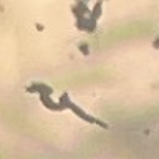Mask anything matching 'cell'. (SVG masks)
Listing matches in <instances>:
<instances>
[{
  "instance_id": "obj_1",
  "label": "cell",
  "mask_w": 159,
  "mask_h": 159,
  "mask_svg": "<svg viewBox=\"0 0 159 159\" xmlns=\"http://www.w3.org/2000/svg\"><path fill=\"white\" fill-rule=\"evenodd\" d=\"M60 106H61L63 109H70V111H73L78 118H81L83 121H86V123H93V124H98V126H101V128H108V124H106V123L99 121V119L93 118V116H89V114H88V113H84L80 106H76V104H75L71 99L68 98V94H66V93H65L63 96H61V99H60Z\"/></svg>"
}]
</instances>
